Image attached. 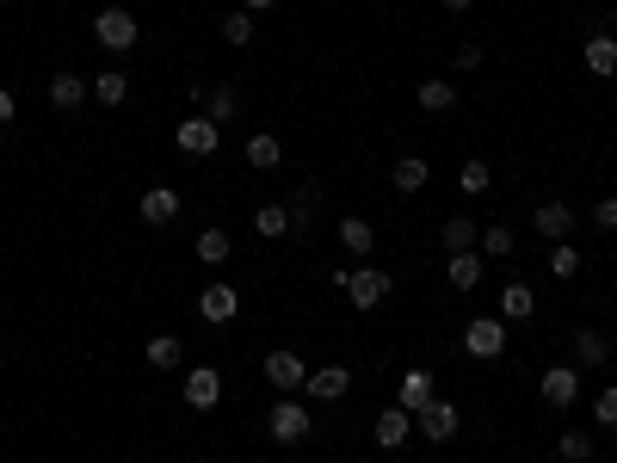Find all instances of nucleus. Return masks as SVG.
<instances>
[{"instance_id":"nucleus-1","label":"nucleus","mask_w":617,"mask_h":463,"mask_svg":"<svg viewBox=\"0 0 617 463\" xmlns=\"http://www.w3.org/2000/svg\"><path fill=\"white\" fill-rule=\"evenodd\" d=\"M340 291H346V303H352V309H377V303L395 291V278H389L383 266H352Z\"/></svg>"},{"instance_id":"nucleus-2","label":"nucleus","mask_w":617,"mask_h":463,"mask_svg":"<svg viewBox=\"0 0 617 463\" xmlns=\"http://www.w3.org/2000/svg\"><path fill=\"white\" fill-rule=\"evenodd\" d=\"M93 38L112 50V56H124V50H136L142 44V31H136V13H124V7H105L99 19H93Z\"/></svg>"},{"instance_id":"nucleus-3","label":"nucleus","mask_w":617,"mask_h":463,"mask_svg":"<svg viewBox=\"0 0 617 463\" xmlns=\"http://www.w3.org/2000/svg\"><path fill=\"white\" fill-rule=\"evenodd\" d=\"M173 142H179V155H192V161H204V155H216V149H223V124H210L204 112H192L186 124L173 130Z\"/></svg>"},{"instance_id":"nucleus-4","label":"nucleus","mask_w":617,"mask_h":463,"mask_svg":"<svg viewBox=\"0 0 617 463\" xmlns=\"http://www.w3.org/2000/svg\"><path fill=\"white\" fill-rule=\"evenodd\" d=\"M266 433H272L278 445H303V439L315 433V420H309V408H303V402H290V396H284V402L266 414Z\"/></svg>"},{"instance_id":"nucleus-5","label":"nucleus","mask_w":617,"mask_h":463,"mask_svg":"<svg viewBox=\"0 0 617 463\" xmlns=\"http://www.w3.org/2000/svg\"><path fill=\"white\" fill-rule=\"evenodd\" d=\"M463 352L469 359H500L506 352V322L500 315H476V322L463 328Z\"/></svg>"},{"instance_id":"nucleus-6","label":"nucleus","mask_w":617,"mask_h":463,"mask_svg":"<svg viewBox=\"0 0 617 463\" xmlns=\"http://www.w3.org/2000/svg\"><path fill=\"white\" fill-rule=\"evenodd\" d=\"M260 371H266V383L278 389V396H297V389L309 383V365L297 359V352H284V346H278V352H266V365H260Z\"/></svg>"},{"instance_id":"nucleus-7","label":"nucleus","mask_w":617,"mask_h":463,"mask_svg":"<svg viewBox=\"0 0 617 463\" xmlns=\"http://www.w3.org/2000/svg\"><path fill=\"white\" fill-rule=\"evenodd\" d=\"M414 433L420 439H432V445H445V439H457V402H445V396H432L420 414H414Z\"/></svg>"},{"instance_id":"nucleus-8","label":"nucleus","mask_w":617,"mask_h":463,"mask_svg":"<svg viewBox=\"0 0 617 463\" xmlns=\"http://www.w3.org/2000/svg\"><path fill=\"white\" fill-rule=\"evenodd\" d=\"M371 439H377L383 451H402V445L414 439V414H408V408H383L377 426H371Z\"/></svg>"},{"instance_id":"nucleus-9","label":"nucleus","mask_w":617,"mask_h":463,"mask_svg":"<svg viewBox=\"0 0 617 463\" xmlns=\"http://www.w3.org/2000/svg\"><path fill=\"white\" fill-rule=\"evenodd\" d=\"M432 396H439V377H432L426 365H414L408 377H402V389H395V408H408V414H420Z\"/></svg>"},{"instance_id":"nucleus-10","label":"nucleus","mask_w":617,"mask_h":463,"mask_svg":"<svg viewBox=\"0 0 617 463\" xmlns=\"http://www.w3.org/2000/svg\"><path fill=\"white\" fill-rule=\"evenodd\" d=\"M179 396H186V408H216V402H223V377H216L210 365H198V371H186V389H179Z\"/></svg>"},{"instance_id":"nucleus-11","label":"nucleus","mask_w":617,"mask_h":463,"mask_svg":"<svg viewBox=\"0 0 617 463\" xmlns=\"http://www.w3.org/2000/svg\"><path fill=\"white\" fill-rule=\"evenodd\" d=\"M537 396L550 402V408H574V396H580V371H574V365H556V371H543Z\"/></svg>"},{"instance_id":"nucleus-12","label":"nucleus","mask_w":617,"mask_h":463,"mask_svg":"<svg viewBox=\"0 0 617 463\" xmlns=\"http://www.w3.org/2000/svg\"><path fill=\"white\" fill-rule=\"evenodd\" d=\"M198 315H204V322H235V315H241V297H235V284H204V297H198Z\"/></svg>"},{"instance_id":"nucleus-13","label":"nucleus","mask_w":617,"mask_h":463,"mask_svg":"<svg viewBox=\"0 0 617 463\" xmlns=\"http://www.w3.org/2000/svg\"><path fill=\"white\" fill-rule=\"evenodd\" d=\"M303 389H309L315 402H340L346 389H352V371H346V365H321V371H309V383H303Z\"/></svg>"},{"instance_id":"nucleus-14","label":"nucleus","mask_w":617,"mask_h":463,"mask_svg":"<svg viewBox=\"0 0 617 463\" xmlns=\"http://www.w3.org/2000/svg\"><path fill=\"white\" fill-rule=\"evenodd\" d=\"M142 223H155V229H167L173 217H179V192L173 186H149V192H142Z\"/></svg>"},{"instance_id":"nucleus-15","label":"nucleus","mask_w":617,"mask_h":463,"mask_svg":"<svg viewBox=\"0 0 617 463\" xmlns=\"http://www.w3.org/2000/svg\"><path fill=\"white\" fill-rule=\"evenodd\" d=\"M531 315H537L531 284H500V322H531Z\"/></svg>"},{"instance_id":"nucleus-16","label":"nucleus","mask_w":617,"mask_h":463,"mask_svg":"<svg viewBox=\"0 0 617 463\" xmlns=\"http://www.w3.org/2000/svg\"><path fill=\"white\" fill-rule=\"evenodd\" d=\"M537 235H550V241H568V235H574V210H568L562 198L537 204Z\"/></svg>"},{"instance_id":"nucleus-17","label":"nucleus","mask_w":617,"mask_h":463,"mask_svg":"<svg viewBox=\"0 0 617 463\" xmlns=\"http://www.w3.org/2000/svg\"><path fill=\"white\" fill-rule=\"evenodd\" d=\"M81 99H93V81H81V75H68V68H62V75L50 81V105H56V112H75Z\"/></svg>"},{"instance_id":"nucleus-18","label":"nucleus","mask_w":617,"mask_h":463,"mask_svg":"<svg viewBox=\"0 0 617 463\" xmlns=\"http://www.w3.org/2000/svg\"><path fill=\"white\" fill-rule=\"evenodd\" d=\"M445 278L457 284V291H476V284H482V254H476V247L451 254V260H445Z\"/></svg>"},{"instance_id":"nucleus-19","label":"nucleus","mask_w":617,"mask_h":463,"mask_svg":"<svg viewBox=\"0 0 617 463\" xmlns=\"http://www.w3.org/2000/svg\"><path fill=\"white\" fill-rule=\"evenodd\" d=\"M241 155H247V167H253V173H272V167L284 161V142H278V136H247V149H241Z\"/></svg>"},{"instance_id":"nucleus-20","label":"nucleus","mask_w":617,"mask_h":463,"mask_svg":"<svg viewBox=\"0 0 617 463\" xmlns=\"http://www.w3.org/2000/svg\"><path fill=\"white\" fill-rule=\"evenodd\" d=\"M426 180H432V167H426L420 155H402V161H395V173H389L395 192H426Z\"/></svg>"},{"instance_id":"nucleus-21","label":"nucleus","mask_w":617,"mask_h":463,"mask_svg":"<svg viewBox=\"0 0 617 463\" xmlns=\"http://www.w3.org/2000/svg\"><path fill=\"white\" fill-rule=\"evenodd\" d=\"M580 56H587V68H593L599 81L617 75V38H605V31H599V38H587V50H580Z\"/></svg>"},{"instance_id":"nucleus-22","label":"nucleus","mask_w":617,"mask_h":463,"mask_svg":"<svg viewBox=\"0 0 617 463\" xmlns=\"http://www.w3.org/2000/svg\"><path fill=\"white\" fill-rule=\"evenodd\" d=\"M340 247H346V254H358V260H365L371 247H377V229H371L365 217H346V223H340Z\"/></svg>"},{"instance_id":"nucleus-23","label":"nucleus","mask_w":617,"mask_h":463,"mask_svg":"<svg viewBox=\"0 0 617 463\" xmlns=\"http://www.w3.org/2000/svg\"><path fill=\"white\" fill-rule=\"evenodd\" d=\"M192 254H198V260H204V266H223V260H229V254H235V241H229V235H223V229H204V235H198V241H192Z\"/></svg>"},{"instance_id":"nucleus-24","label":"nucleus","mask_w":617,"mask_h":463,"mask_svg":"<svg viewBox=\"0 0 617 463\" xmlns=\"http://www.w3.org/2000/svg\"><path fill=\"white\" fill-rule=\"evenodd\" d=\"M574 359L599 371V365L611 359V340H605V334H593V328H580V334H574Z\"/></svg>"},{"instance_id":"nucleus-25","label":"nucleus","mask_w":617,"mask_h":463,"mask_svg":"<svg viewBox=\"0 0 617 463\" xmlns=\"http://www.w3.org/2000/svg\"><path fill=\"white\" fill-rule=\"evenodd\" d=\"M253 229H260L266 241H284L290 235V210L284 204H260V210H253Z\"/></svg>"},{"instance_id":"nucleus-26","label":"nucleus","mask_w":617,"mask_h":463,"mask_svg":"<svg viewBox=\"0 0 617 463\" xmlns=\"http://www.w3.org/2000/svg\"><path fill=\"white\" fill-rule=\"evenodd\" d=\"M93 99H99V105H124V99H130V75H118V68L93 75Z\"/></svg>"},{"instance_id":"nucleus-27","label":"nucleus","mask_w":617,"mask_h":463,"mask_svg":"<svg viewBox=\"0 0 617 463\" xmlns=\"http://www.w3.org/2000/svg\"><path fill=\"white\" fill-rule=\"evenodd\" d=\"M420 112H451V105H457V87L451 81H420Z\"/></svg>"},{"instance_id":"nucleus-28","label":"nucleus","mask_w":617,"mask_h":463,"mask_svg":"<svg viewBox=\"0 0 617 463\" xmlns=\"http://www.w3.org/2000/svg\"><path fill=\"white\" fill-rule=\"evenodd\" d=\"M315 204H321L315 186H297V192H290V204H284V210H290V229H309V223H315Z\"/></svg>"},{"instance_id":"nucleus-29","label":"nucleus","mask_w":617,"mask_h":463,"mask_svg":"<svg viewBox=\"0 0 617 463\" xmlns=\"http://www.w3.org/2000/svg\"><path fill=\"white\" fill-rule=\"evenodd\" d=\"M439 241H445V254H463V247H476V241H482V229H476V223H469V217H451Z\"/></svg>"},{"instance_id":"nucleus-30","label":"nucleus","mask_w":617,"mask_h":463,"mask_svg":"<svg viewBox=\"0 0 617 463\" xmlns=\"http://www.w3.org/2000/svg\"><path fill=\"white\" fill-rule=\"evenodd\" d=\"M476 254H482V260H506V254H513V229H506V223L482 229V241H476Z\"/></svg>"},{"instance_id":"nucleus-31","label":"nucleus","mask_w":617,"mask_h":463,"mask_svg":"<svg viewBox=\"0 0 617 463\" xmlns=\"http://www.w3.org/2000/svg\"><path fill=\"white\" fill-rule=\"evenodd\" d=\"M556 451H562V463H587V457H593V433H580V426H568V433L556 439Z\"/></svg>"},{"instance_id":"nucleus-32","label":"nucleus","mask_w":617,"mask_h":463,"mask_svg":"<svg viewBox=\"0 0 617 463\" xmlns=\"http://www.w3.org/2000/svg\"><path fill=\"white\" fill-rule=\"evenodd\" d=\"M457 186H463L469 198H482V192H494V173H488V161H463V173H457Z\"/></svg>"},{"instance_id":"nucleus-33","label":"nucleus","mask_w":617,"mask_h":463,"mask_svg":"<svg viewBox=\"0 0 617 463\" xmlns=\"http://www.w3.org/2000/svg\"><path fill=\"white\" fill-rule=\"evenodd\" d=\"M204 105H210V112H204L210 124H229V118L241 112V99H235V87H210V99H204Z\"/></svg>"},{"instance_id":"nucleus-34","label":"nucleus","mask_w":617,"mask_h":463,"mask_svg":"<svg viewBox=\"0 0 617 463\" xmlns=\"http://www.w3.org/2000/svg\"><path fill=\"white\" fill-rule=\"evenodd\" d=\"M550 272H556V278H574V272H580V247H574V241H550Z\"/></svg>"},{"instance_id":"nucleus-35","label":"nucleus","mask_w":617,"mask_h":463,"mask_svg":"<svg viewBox=\"0 0 617 463\" xmlns=\"http://www.w3.org/2000/svg\"><path fill=\"white\" fill-rule=\"evenodd\" d=\"M149 365H155V371H173V365H179V334H155V340H149Z\"/></svg>"},{"instance_id":"nucleus-36","label":"nucleus","mask_w":617,"mask_h":463,"mask_svg":"<svg viewBox=\"0 0 617 463\" xmlns=\"http://www.w3.org/2000/svg\"><path fill=\"white\" fill-rule=\"evenodd\" d=\"M223 44H235V50L253 44V13H229V19H223Z\"/></svg>"},{"instance_id":"nucleus-37","label":"nucleus","mask_w":617,"mask_h":463,"mask_svg":"<svg viewBox=\"0 0 617 463\" xmlns=\"http://www.w3.org/2000/svg\"><path fill=\"white\" fill-rule=\"evenodd\" d=\"M593 420H599V426H617V383H605L599 396H593Z\"/></svg>"},{"instance_id":"nucleus-38","label":"nucleus","mask_w":617,"mask_h":463,"mask_svg":"<svg viewBox=\"0 0 617 463\" xmlns=\"http://www.w3.org/2000/svg\"><path fill=\"white\" fill-rule=\"evenodd\" d=\"M593 217H599V229H611V235H617V198H599Z\"/></svg>"},{"instance_id":"nucleus-39","label":"nucleus","mask_w":617,"mask_h":463,"mask_svg":"<svg viewBox=\"0 0 617 463\" xmlns=\"http://www.w3.org/2000/svg\"><path fill=\"white\" fill-rule=\"evenodd\" d=\"M457 68H482V44H463V50H457Z\"/></svg>"},{"instance_id":"nucleus-40","label":"nucleus","mask_w":617,"mask_h":463,"mask_svg":"<svg viewBox=\"0 0 617 463\" xmlns=\"http://www.w3.org/2000/svg\"><path fill=\"white\" fill-rule=\"evenodd\" d=\"M13 112H19V99H13L7 87H0V124H13Z\"/></svg>"},{"instance_id":"nucleus-41","label":"nucleus","mask_w":617,"mask_h":463,"mask_svg":"<svg viewBox=\"0 0 617 463\" xmlns=\"http://www.w3.org/2000/svg\"><path fill=\"white\" fill-rule=\"evenodd\" d=\"M266 7H278V0H241V13H266Z\"/></svg>"},{"instance_id":"nucleus-42","label":"nucleus","mask_w":617,"mask_h":463,"mask_svg":"<svg viewBox=\"0 0 617 463\" xmlns=\"http://www.w3.org/2000/svg\"><path fill=\"white\" fill-rule=\"evenodd\" d=\"M439 7H445V13H469V7H476V0H439Z\"/></svg>"}]
</instances>
